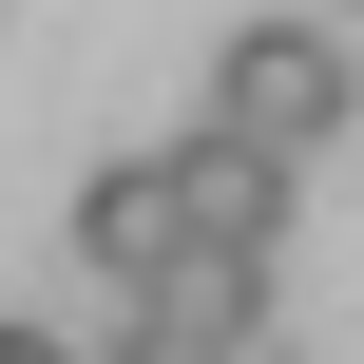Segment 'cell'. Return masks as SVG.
I'll return each instance as SVG.
<instances>
[{
    "instance_id": "1",
    "label": "cell",
    "mask_w": 364,
    "mask_h": 364,
    "mask_svg": "<svg viewBox=\"0 0 364 364\" xmlns=\"http://www.w3.org/2000/svg\"><path fill=\"white\" fill-rule=\"evenodd\" d=\"M346 58H326V19H250V38H230V58H211V115H230V134H269V154H326V134H346Z\"/></svg>"
},
{
    "instance_id": "2",
    "label": "cell",
    "mask_w": 364,
    "mask_h": 364,
    "mask_svg": "<svg viewBox=\"0 0 364 364\" xmlns=\"http://www.w3.org/2000/svg\"><path fill=\"white\" fill-rule=\"evenodd\" d=\"M269 269H288L269 230H173V250L134 269V307H154V346H173V364H211V346L269 326Z\"/></svg>"
},
{
    "instance_id": "3",
    "label": "cell",
    "mask_w": 364,
    "mask_h": 364,
    "mask_svg": "<svg viewBox=\"0 0 364 364\" xmlns=\"http://www.w3.org/2000/svg\"><path fill=\"white\" fill-rule=\"evenodd\" d=\"M173 230H192V173H173V154H96V192H77V269H115V288H134Z\"/></svg>"
},
{
    "instance_id": "4",
    "label": "cell",
    "mask_w": 364,
    "mask_h": 364,
    "mask_svg": "<svg viewBox=\"0 0 364 364\" xmlns=\"http://www.w3.org/2000/svg\"><path fill=\"white\" fill-rule=\"evenodd\" d=\"M173 173H192V230H269V250H288V173H307V154H269V134L211 115V134H173Z\"/></svg>"
},
{
    "instance_id": "5",
    "label": "cell",
    "mask_w": 364,
    "mask_h": 364,
    "mask_svg": "<svg viewBox=\"0 0 364 364\" xmlns=\"http://www.w3.org/2000/svg\"><path fill=\"white\" fill-rule=\"evenodd\" d=\"M0 364H96V346H58V326H0Z\"/></svg>"
},
{
    "instance_id": "6",
    "label": "cell",
    "mask_w": 364,
    "mask_h": 364,
    "mask_svg": "<svg viewBox=\"0 0 364 364\" xmlns=\"http://www.w3.org/2000/svg\"><path fill=\"white\" fill-rule=\"evenodd\" d=\"M211 364H288V346H269V326H250V346H211Z\"/></svg>"
}]
</instances>
